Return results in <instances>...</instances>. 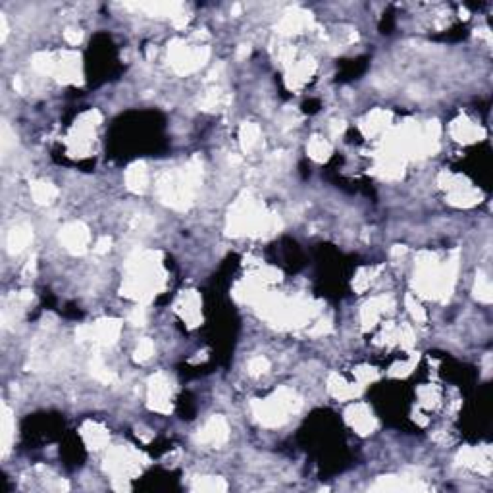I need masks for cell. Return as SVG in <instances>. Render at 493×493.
<instances>
[{
	"label": "cell",
	"instance_id": "38",
	"mask_svg": "<svg viewBox=\"0 0 493 493\" xmlns=\"http://www.w3.org/2000/svg\"><path fill=\"white\" fill-rule=\"evenodd\" d=\"M223 102H228V98H223V93L220 89H210L201 100V108L203 110H216L218 107H222Z\"/></svg>",
	"mask_w": 493,
	"mask_h": 493
},
{
	"label": "cell",
	"instance_id": "17",
	"mask_svg": "<svg viewBox=\"0 0 493 493\" xmlns=\"http://www.w3.org/2000/svg\"><path fill=\"white\" fill-rule=\"evenodd\" d=\"M393 309V300L391 297H374L370 299L368 303H364V307L360 309V322H362V329H370L374 328L377 324V320L382 318L386 312Z\"/></svg>",
	"mask_w": 493,
	"mask_h": 493
},
{
	"label": "cell",
	"instance_id": "32",
	"mask_svg": "<svg viewBox=\"0 0 493 493\" xmlns=\"http://www.w3.org/2000/svg\"><path fill=\"white\" fill-rule=\"evenodd\" d=\"M31 197L37 204H50L56 197H58V189L56 185L49 184V182H31Z\"/></svg>",
	"mask_w": 493,
	"mask_h": 493
},
{
	"label": "cell",
	"instance_id": "39",
	"mask_svg": "<svg viewBox=\"0 0 493 493\" xmlns=\"http://www.w3.org/2000/svg\"><path fill=\"white\" fill-rule=\"evenodd\" d=\"M405 305H406V309H408V314L413 316V320H416L418 324H424L426 322V310L422 309V305L418 303V299H416L415 295L413 293H408L405 297Z\"/></svg>",
	"mask_w": 493,
	"mask_h": 493
},
{
	"label": "cell",
	"instance_id": "44",
	"mask_svg": "<svg viewBox=\"0 0 493 493\" xmlns=\"http://www.w3.org/2000/svg\"><path fill=\"white\" fill-rule=\"evenodd\" d=\"M0 145H2V155H8L12 146H16V133L12 131L6 122H2V131H0Z\"/></svg>",
	"mask_w": 493,
	"mask_h": 493
},
{
	"label": "cell",
	"instance_id": "41",
	"mask_svg": "<svg viewBox=\"0 0 493 493\" xmlns=\"http://www.w3.org/2000/svg\"><path fill=\"white\" fill-rule=\"evenodd\" d=\"M416 362H418V355H413V357L408 358V360H405V362H397V364H393L391 370H389V376L406 377L410 372H413V368H415Z\"/></svg>",
	"mask_w": 493,
	"mask_h": 493
},
{
	"label": "cell",
	"instance_id": "25",
	"mask_svg": "<svg viewBox=\"0 0 493 493\" xmlns=\"http://www.w3.org/2000/svg\"><path fill=\"white\" fill-rule=\"evenodd\" d=\"M391 124V112L389 110H382V108H376L368 114L362 124H360V129L362 133L366 137H374L382 131H386L387 127Z\"/></svg>",
	"mask_w": 493,
	"mask_h": 493
},
{
	"label": "cell",
	"instance_id": "48",
	"mask_svg": "<svg viewBox=\"0 0 493 493\" xmlns=\"http://www.w3.org/2000/svg\"><path fill=\"white\" fill-rule=\"evenodd\" d=\"M64 39L72 47H78L79 43L83 41V31L76 30V28H68V30L64 31Z\"/></svg>",
	"mask_w": 493,
	"mask_h": 493
},
{
	"label": "cell",
	"instance_id": "53",
	"mask_svg": "<svg viewBox=\"0 0 493 493\" xmlns=\"http://www.w3.org/2000/svg\"><path fill=\"white\" fill-rule=\"evenodd\" d=\"M0 30H2V37L0 39L6 41V37H8V21H6L4 14H0Z\"/></svg>",
	"mask_w": 493,
	"mask_h": 493
},
{
	"label": "cell",
	"instance_id": "7",
	"mask_svg": "<svg viewBox=\"0 0 493 493\" xmlns=\"http://www.w3.org/2000/svg\"><path fill=\"white\" fill-rule=\"evenodd\" d=\"M210 58V49L199 45V47H189L185 41L174 39L168 45V60L170 66L174 68L175 74L179 76H189L197 69H201Z\"/></svg>",
	"mask_w": 493,
	"mask_h": 493
},
{
	"label": "cell",
	"instance_id": "51",
	"mask_svg": "<svg viewBox=\"0 0 493 493\" xmlns=\"http://www.w3.org/2000/svg\"><path fill=\"white\" fill-rule=\"evenodd\" d=\"M35 270H37V256H31L30 262H28L25 268H23V276H25V278H31V276H35Z\"/></svg>",
	"mask_w": 493,
	"mask_h": 493
},
{
	"label": "cell",
	"instance_id": "50",
	"mask_svg": "<svg viewBox=\"0 0 493 493\" xmlns=\"http://www.w3.org/2000/svg\"><path fill=\"white\" fill-rule=\"evenodd\" d=\"M345 127H347V124L343 122V120H339V122H333L331 124V127H329V133H331V137H339L343 131H345Z\"/></svg>",
	"mask_w": 493,
	"mask_h": 493
},
{
	"label": "cell",
	"instance_id": "3",
	"mask_svg": "<svg viewBox=\"0 0 493 493\" xmlns=\"http://www.w3.org/2000/svg\"><path fill=\"white\" fill-rule=\"evenodd\" d=\"M281 230L280 218L270 214L264 204L259 203L251 193H243L228 212L226 232L228 235H252V237H268Z\"/></svg>",
	"mask_w": 493,
	"mask_h": 493
},
{
	"label": "cell",
	"instance_id": "54",
	"mask_svg": "<svg viewBox=\"0 0 493 493\" xmlns=\"http://www.w3.org/2000/svg\"><path fill=\"white\" fill-rule=\"evenodd\" d=\"M405 252H406V247H401V245H397L395 249L391 251V254H393V256H399V254H405Z\"/></svg>",
	"mask_w": 493,
	"mask_h": 493
},
{
	"label": "cell",
	"instance_id": "36",
	"mask_svg": "<svg viewBox=\"0 0 493 493\" xmlns=\"http://www.w3.org/2000/svg\"><path fill=\"white\" fill-rule=\"evenodd\" d=\"M89 370H91V376L95 377L97 382H100V384H114L116 382V374L105 364V360L98 355L91 360Z\"/></svg>",
	"mask_w": 493,
	"mask_h": 493
},
{
	"label": "cell",
	"instance_id": "46",
	"mask_svg": "<svg viewBox=\"0 0 493 493\" xmlns=\"http://www.w3.org/2000/svg\"><path fill=\"white\" fill-rule=\"evenodd\" d=\"M146 320H149V312H146L145 305H139L129 312V324H133V326H145Z\"/></svg>",
	"mask_w": 493,
	"mask_h": 493
},
{
	"label": "cell",
	"instance_id": "20",
	"mask_svg": "<svg viewBox=\"0 0 493 493\" xmlns=\"http://www.w3.org/2000/svg\"><path fill=\"white\" fill-rule=\"evenodd\" d=\"M451 135H453L454 141L459 143H464V145H470V143H476L485 137V131L482 127H478L474 122H470L466 116H459L453 122L451 126Z\"/></svg>",
	"mask_w": 493,
	"mask_h": 493
},
{
	"label": "cell",
	"instance_id": "42",
	"mask_svg": "<svg viewBox=\"0 0 493 493\" xmlns=\"http://www.w3.org/2000/svg\"><path fill=\"white\" fill-rule=\"evenodd\" d=\"M247 370L252 377H259L270 370V360L266 357H252L247 364Z\"/></svg>",
	"mask_w": 493,
	"mask_h": 493
},
{
	"label": "cell",
	"instance_id": "43",
	"mask_svg": "<svg viewBox=\"0 0 493 493\" xmlns=\"http://www.w3.org/2000/svg\"><path fill=\"white\" fill-rule=\"evenodd\" d=\"M355 376H357V382L360 386L364 387L368 384H374L380 380V372H377L376 368L372 366H360L355 370Z\"/></svg>",
	"mask_w": 493,
	"mask_h": 493
},
{
	"label": "cell",
	"instance_id": "47",
	"mask_svg": "<svg viewBox=\"0 0 493 493\" xmlns=\"http://www.w3.org/2000/svg\"><path fill=\"white\" fill-rule=\"evenodd\" d=\"M331 328H333V326H331V320L320 318L318 322H316V324L310 328L309 333L312 336V338H320V336H328L329 331H331Z\"/></svg>",
	"mask_w": 493,
	"mask_h": 493
},
{
	"label": "cell",
	"instance_id": "4",
	"mask_svg": "<svg viewBox=\"0 0 493 493\" xmlns=\"http://www.w3.org/2000/svg\"><path fill=\"white\" fill-rule=\"evenodd\" d=\"M203 179V162L199 156L191 158L189 164L166 172L158 179V197L166 206L174 210H187L195 201L197 189Z\"/></svg>",
	"mask_w": 493,
	"mask_h": 493
},
{
	"label": "cell",
	"instance_id": "18",
	"mask_svg": "<svg viewBox=\"0 0 493 493\" xmlns=\"http://www.w3.org/2000/svg\"><path fill=\"white\" fill-rule=\"evenodd\" d=\"M426 485L416 478L405 476H382L372 485V492H424Z\"/></svg>",
	"mask_w": 493,
	"mask_h": 493
},
{
	"label": "cell",
	"instance_id": "23",
	"mask_svg": "<svg viewBox=\"0 0 493 493\" xmlns=\"http://www.w3.org/2000/svg\"><path fill=\"white\" fill-rule=\"evenodd\" d=\"M81 437L87 445L91 451H98V449H105L110 441V434L102 424L87 420L85 424L81 426Z\"/></svg>",
	"mask_w": 493,
	"mask_h": 493
},
{
	"label": "cell",
	"instance_id": "33",
	"mask_svg": "<svg viewBox=\"0 0 493 493\" xmlns=\"http://www.w3.org/2000/svg\"><path fill=\"white\" fill-rule=\"evenodd\" d=\"M307 153L314 160V162H326L329 156H331V145H329L326 139H322L320 135H314L307 145Z\"/></svg>",
	"mask_w": 493,
	"mask_h": 493
},
{
	"label": "cell",
	"instance_id": "16",
	"mask_svg": "<svg viewBox=\"0 0 493 493\" xmlns=\"http://www.w3.org/2000/svg\"><path fill=\"white\" fill-rule=\"evenodd\" d=\"M314 25V20H312V14L307 10H300V8H293L289 10L278 23V33L281 35H297V33H303V31L310 30Z\"/></svg>",
	"mask_w": 493,
	"mask_h": 493
},
{
	"label": "cell",
	"instance_id": "27",
	"mask_svg": "<svg viewBox=\"0 0 493 493\" xmlns=\"http://www.w3.org/2000/svg\"><path fill=\"white\" fill-rule=\"evenodd\" d=\"M131 8H137V10L146 12L149 16L153 18H164L168 16L170 20L177 16L179 12L184 10V6L179 2H139V4H129Z\"/></svg>",
	"mask_w": 493,
	"mask_h": 493
},
{
	"label": "cell",
	"instance_id": "45",
	"mask_svg": "<svg viewBox=\"0 0 493 493\" xmlns=\"http://www.w3.org/2000/svg\"><path fill=\"white\" fill-rule=\"evenodd\" d=\"M418 397L424 406H435L439 401V391L432 386H424L418 389Z\"/></svg>",
	"mask_w": 493,
	"mask_h": 493
},
{
	"label": "cell",
	"instance_id": "22",
	"mask_svg": "<svg viewBox=\"0 0 493 493\" xmlns=\"http://www.w3.org/2000/svg\"><path fill=\"white\" fill-rule=\"evenodd\" d=\"M457 461L468 468H474V470H480V472H490V466H492V457H490V447L485 449H474V447H466L463 449Z\"/></svg>",
	"mask_w": 493,
	"mask_h": 493
},
{
	"label": "cell",
	"instance_id": "21",
	"mask_svg": "<svg viewBox=\"0 0 493 493\" xmlns=\"http://www.w3.org/2000/svg\"><path fill=\"white\" fill-rule=\"evenodd\" d=\"M328 391L329 395L336 397L339 401H349V399H357L362 393L360 384H349L343 376H339L338 372H331L328 376Z\"/></svg>",
	"mask_w": 493,
	"mask_h": 493
},
{
	"label": "cell",
	"instance_id": "6",
	"mask_svg": "<svg viewBox=\"0 0 493 493\" xmlns=\"http://www.w3.org/2000/svg\"><path fill=\"white\" fill-rule=\"evenodd\" d=\"M149 463L145 454L131 445H120L110 449L105 459V470L114 476V480H131L141 472V466Z\"/></svg>",
	"mask_w": 493,
	"mask_h": 493
},
{
	"label": "cell",
	"instance_id": "35",
	"mask_svg": "<svg viewBox=\"0 0 493 493\" xmlns=\"http://www.w3.org/2000/svg\"><path fill=\"white\" fill-rule=\"evenodd\" d=\"M474 297L480 303H492L493 300V287L492 281L487 278L485 272H478L476 274V283H474Z\"/></svg>",
	"mask_w": 493,
	"mask_h": 493
},
{
	"label": "cell",
	"instance_id": "37",
	"mask_svg": "<svg viewBox=\"0 0 493 493\" xmlns=\"http://www.w3.org/2000/svg\"><path fill=\"white\" fill-rule=\"evenodd\" d=\"M380 270L382 268H362V270H358L355 280H353V289L357 291V293L366 291L370 287V283L374 281V278L380 274Z\"/></svg>",
	"mask_w": 493,
	"mask_h": 493
},
{
	"label": "cell",
	"instance_id": "40",
	"mask_svg": "<svg viewBox=\"0 0 493 493\" xmlns=\"http://www.w3.org/2000/svg\"><path fill=\"white\" fill-rule=\"evenodd\" d=\"M153 355H155V343H153V339L143 338L141 341H139L135 353H133L135 362H146V360L153 357Z\"/></svg>",
	"mask_w": 493,
	"mask_h": 493
},
{
	"label": "cell",
	"instance_id": "2",
	"mask_svg": "<svg viewBox=\"0 0 493 493\" xmlns=\"http://www.w3.org/2000/svg\"><path fill=\"white\" fill-rule=\"evenodd\" d=\"M459 272V252L454 251L451 259L439 264L434 252H418L415 262V280L413 287L426 299L447 300L451 297Z\"/></svg>",
	"mask_w": 493,
	"mask_h": 493
},
{
	"label": "cell",
	"instance_id": "19",
	"mask_svg": "<svg viewBox=\"0 0 493 493\" xmlns=\"http://www.w3.org/2000/svg\"><path fill=\"white\" fill-rule=\"evenodd\" d=\"M316 69V62L312 58H305L300 62H295L291 68H287V78H285V83L291 91H299L300 87H305L309 83V79L312 78Z\"/></svg>",
	"mask_w": 493,
	"mask_h": 493
},
{
	"label": "cell",
	"instance_id": "10",
	"mask_svg": "<svg viewBox=\"0 0 493 493\" xmlns=\"http://www.w3.org/2000/svg\"><path fill=\"white\" fill-rule=\"evenodd\" d=\"M146 405L151 410L160 413V415H170L172 413V384L162 372H156L149 377L146 384Z\"/></svg>",
	"mask_w": 493,
	"mask_h": 493
},
{
	"label": "cell",
	"instance_id": "28",
	"mask_svg": "<svg viewBox=\"0 0 493 493\" xmlns=\"http://www.w3.org/2000/svg\"><path fill=\"white\" fill-rule=\"evenodd\" d=\"M14 432H16V422L12 415L10 406L2 403V415H0V447H2V457H6L10 451L12 441H14Z\"/></svg>",
	"mask_w": 493,
	"mask_h": 493
},
{
	"label": "cell",
	"instance_id": "9",
	"mask_svg": "<svg viewBox=\"0 0 493 493\" xmlns=\"http://www.w3.org/2000/svg\"><path fill=\"white\" fill-rule=\"evenodd\" d=\"M122 322L118 318H100L95 324H83L76 329V339L79 343L91 341L98 347H112L120 338Z\"/></svg>",
	"mask_w": 493,
	"mask_h": 493
},
{
	"label": "cell",
	"instance_id": "52",
	"mask_svg": "<svg viewBox=\"0 0 493 493\" xmlns=\"http://www.w3.org/2000/svg\"><path fill=\"white\" fill-rule=\"evenodd\" d=\"M249 54H251V47H249V45H239V49H237V54H235V56H237V60H245Z\"/></svg>",
	"mask_w": 493,
	"mask_h": 493
},
{
	"label": "cell",
	"instance_id": "55",
	"mask_svg": "<svg viewBox=\"0 0 493 493\" xmlns=\"http://www.w3.org/2000/svg\"><path fill=\"white\" fill-rule=\"evenodd\" d=\"M239 12H241V6H233V8H232V14H233V16H237Z\"/></svg>",
	"mask_w": 493,
	"mask_h": 493
},
{
	"label": "cell",
	"instance_id": "29",
	"mask_svg": "<svg viewBox=\"0 0 493 493\" xmlns=\"http://www.w3.org/2000/svg\"><path fill=\"white\" fill-rule=\"evenodd\" d=\"M447 201H449V204L459 206V208H468V206L480 203V193L476 189H472L470 185H463V187H459L454 191H449Z\"/></svg>",
	"mask_w": 493,
	"mask_h": 493
},
{
	"label": "cell",
	"instance_id": "8",
	"mask_svg": "<svg viewBox=\"0 0 493 493\" xmlns=\"http://www.w3.org/2000/svg\"><path fill=\"white\" fill-rule=\"evenodd\" d=\"M100 112L98 110H87L81 114L72 127V133L68 137L69 153L74 156H87L91 146H93V137H95V127L100 124Z\"/></svg>",
	"mask_w": 493,
	"mask_h": 493
},
{
	"label": "cell",
	"instance_id": "5",
	"mask_svg": "<svg viewBox=\"0 0 493 493\" xmlns=\"http://www.w3.org/2000/svg\"><path fill=\"white\" fill-rule=\"evenodd\" d=\"M303 399L291 387H280L268 399H254L251 403L254 418L266 428H278L287 422L289 415L299 413Z\"/></svg>",
	"mask_w": 493,
	"mask_h": 493
},
{
	"label": "cell",
	"instance_id": "15",
	"mask_svg": "<svg viewBox=\"0 0 493 493\" xmlns=\"http://www.w3.org/2000/svg\"><path fill=\"white\" fill-rule=\"evenodd\" d=\"M345 422H347L358 435H370L376 432L377 420L372 415L366 403H353L345 410Z\"/></svg>",
	"mask_w": 493,
	"mask_h": 493
},
{
	"label": "cell",
	"instance_id": "30",
	"mask_svg": "<svg viewBox=\"0 0 493 493\" xmlns=\"http://www.w3.org/2000/svg\"><path fill=\"white\" fill-rule=\"evenodd\" d=\"M261 127L252 122H245L241 127H239V143H241V149L245 153H251L254 151L256 146L261 145Z\"/></svg>",
	"mask_w": 493,
	"mask_h": 493
},
{
	"label": "cell",
	"instance_id": "1",
	"mask_svg": "<svg viewBox=\"0 0 493 493\" xmlns=\"http://www.w3.org/2000/svg\"><path fill=\"white\" fill-rule=\"evenodd\" d=\"M168 272L162 266V252L137 251L126 262V278L122 283V295L149 305L166 289Z\"/></svg>",
	"mask_w": 493,
	"mask_h": 493
},
{
	"label": "cell",
	"instance_id": "31",
	"mask_svg": "<svg viewBox=\"0 0 493 493\" xmlns=\"http://www.w3.org/2000/svg\"><path fill=\"white\" fill-rule=\"evenodd\" d=\"M191 490L201 493H222L228 490V483L218 476H197L191 483Z\"/></svg>",
	"mask_w": 493,
	"mask_h": 493
},
{
	"label": "cell",
	"instance_id": "34",
	"mask_svg": "<svg viewBox=\"0 0 493 493\" xmlns=\"http://www.w3.org/2000/svg\"><path fill=\"white\" fill-rule=\"evenodd\" d=\"M31 66L33 69L41 74V76H54V68H56V54L52 52H37L31 58Z\"/></svg>",
	"mask_w": 493,
	"mask_h": 493
},
{
	"label": "cell",
	"instance_id": "49",
	"mask_svg": "<svg viewBox=\"0 0 493 493\" xmlns=\"http://www.w3.org/2000/svg\"><path fill=\"white\" fill-rule=\"evenodd\" d=\"M110 247H112V239H110L108 235H102V237L95 243L93 252H95V254H107V252L110 251Z\"/></svg>",
	"mask_w": 493,
	"mask_h": 493
},
{
	"label": "cell",
	"instance_id": "11",
	"mask_svg": "<svg viewBox=\"0 0 493 493\" xmlns=\"http://www.w3.org/2000/svg\"><path fill=\"white\" fill-rule=\"evenodd\" d=\"M54 78L64 85H79L83 83V64L76 50H62L56 54Z\"/></svg>",
	"mask_w": 493,
	"mask_h": 493
},
{
	"label": "cell",
	"instance_id": "24",
	"mask_svg": "<svg viewBox=\"0 0 493 493\" xmlns=\"http://www.w3.org/2000/svg\"><path fill=\"white\" fill-rule=\"evenodd\" d=\"M31 241H33V228L30 223H18L8 232L6 249L10 254H20Z\"/></svg>",
	"mask_w": 493,
	"mask_h": 493
},
{
	"label": "cell",
	"instance_id": "14",
	"mask_svg": "<svg viewBox=\"0 0 493 493\" xmlns=\"http://www.w3.org/2000/svg\"><path fill=\"white\" fill-rule=\"evenodd\" d=\"M201 307H203V300L195 289L184 291L175 300V312L187 324V328H197L203 322Z\"/></svg>",
	"mask_w": 493,
	"mask_h": 493
},
{
	"label": "cell",
	"instance_id": "26",
	"mask_svg": "<svg viewBox=\"0 0 493 493\" xmlns=\"http://www.w3.org/2000/svg\"><path fill=\"white\" fill-rule=\"evenodd\" d=\"M149 185V170L143 160L133 162L126 170V187L131 193H145Z\"/></svg>",
	"mask_w": 493,
	"mask_h": 493
},
{
	"label": "cell",
	"instance_id": "13",
	"mask_svg": "<svg viewBox=\"0 0 493 493\" xmlns=\"http://www.w3.org/2000/svg\"><path fill=\"white\" fill-rule=\"evenodd\" d=\"M89 241H91V233L83 222H69L60 230V243L66 247V251L76 256L87 252Z\"/></svg>",
	"mask_w": 493,
	"mask_h": 493
},
{
	"label": "cell",
	"instance_id": "12",
	"mask_svg": "<svg viewBox=\"0 0 493 493\" xmlns=\"http://www.w3.org/2000/svg\"><path fill=\"white\" fill-rule=\"evenodd\" d=\"M193 439L195 443L204 445V447H222L230 439V426L223 416L214 415L204 422L203 428L197 430Z\"/></svg>",
	"mask_w": 493,
	"mask_h": 493
}]
</instances>
